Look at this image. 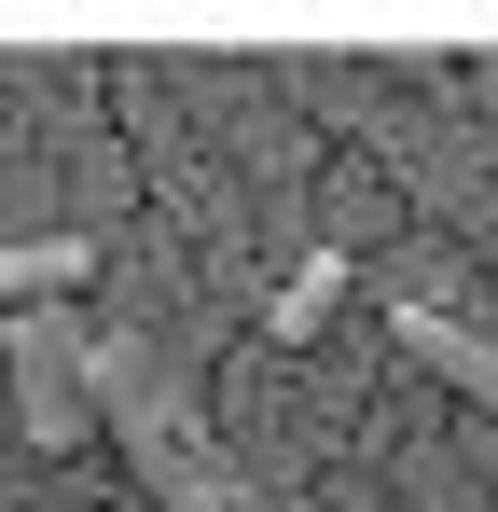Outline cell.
<instances>
[{"label":"cell","mask_w":498,"mask_h":512,"mask_svg":"<svg viewBox=\"0 0 498 512\" xmlns=\"http://www.w3.org/2000/svg\"><path fill=\"white\" fill-rule=\"evenodd\" d=\"M97 236H83V222H42V236H0V305H14V319H42V305H70L83 277H97Z\"/></svg>","instance_id":"7a4b0ae2"},{"label":"cell","mask_w":498,"mask_h":512,"mask_svg":"<svg viewBox=\"0 0 498 512\" xmlns=\"http://www.w3.org/2000/svg\"><path fill=\"white\" fill-rule=\"evenodd\" d=\"M14 443H28V429H14V388H0V457H14Z\"/></svg>","instance_id":"8992f818"},{"label":"cell","mask_w":498,"mask_h":512,"mask_svg":"<svg viewBox=\"0 0 498 512\" xmlns=\"http://www.w3.org/2000/svg\"><path fill=\"white\" fill-rule=\"evenodd\" d=\"M402 360H415V374H443L457 402H485V416H498V333L443 319V305H415V319H402Z\"/></svg>","instance_id":"277c9868"},{"label":"cell","mask_w":498,"mask_h":512,"mask_svg":"<svg viewBox=\"0 0 498 512\" xmlns=\"http://www.w3.org/2000/svg\"><path fill=\"white\" fill-rule=\"evenodd\" d=\"M319 222H332L319 250L360 263V236H388V180H374V167H319Z\"/></svg>","instance_id":"5b68a950"},{"label":"cell","mask_w":498,"mask_h":512,"mask_svg":"<svg viewBox=\"0 0 498 512\" xmlns=\"http://www.w3.org/2000/svg\"><path fill=\"white\" fill-rule=\"evenodd\" d=\"M346 291H360V263H346V250H291V277L263 291V346H277V360H305V346L346 319Z\"/></svg>","instance_id":"3957f363"},{"label":"cell","mask_w":498,"mask_h":512,"mask_svg":"<svg viewBox=\"0 0 498 512\" xmlns=\"http://www.w3.org/2000/svg\"><path fill=\"white\" fill-rule=\"evenodd\" d=\"M0 388H14V429H28L42 457H70L83 429H97V333H83L70 305L0 319Z\"/></svg>","instance_id":"6da1fadb"}]
</instances>
